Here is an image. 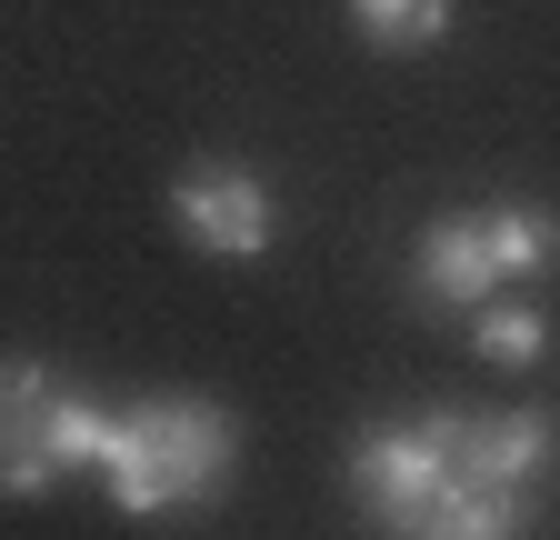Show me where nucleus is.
Returning a JSON list of instances; mask_svg holds the SVG:
<instances>
[{"mask_svg": "<svg viewBox=\"0 0 560 540\" xmlns=\"http://www.w3.org/2000/svg\"><path fill=\"white\" fill-rule=\"evenodd\" d=\"M241 470V421L221 400H130L110 411V441H101V481H110V510L120 520H161V510H200L221 501Z\"/></svg>", "mask_w": 560, "mask_h": 540, "instance_id": "f257e3e1", "label": "nucleus"}, {"mask_svg": "<svg viewBox=\"0 0 560 540\" xmlns=\"http://www.w3.org/2000/svg\"><path fill=\"white\" fill-rule=\"evenodd\" d=\"M460 421L470 411H410L350 441V491H361L371 530H420V510L460 481Z\"/></svg>", "mask_w": 560, "mask_h": 540, "instance_id": "f03ea898", "label": "nucleus"}, {"mask_svg": "<svg viewBox=\"0 0 560 540\" xmlns=\"http://www.w3.org/2000/svg\"><path fill=\"white\" fill-rule=\"evenodd\" d=\"M171 231L210 260H260L280 240V200L250 161H190L171 180Z\"/></svg>", "mask_w": 560, "mask_h": 540, "instance_id": "7ed1b4c3", "label": "nucleus"}, {"mask_svg": "<svg viewBox=\"0 0 560 540\" xmlns=\"http://www.w3.org/2000/svg\"><path fill=\"white\" fill-rule=\"evenodd\" d=\"M490 291H511V281H501V260H490L480 211H441L420 231V250H410V301L420 310H480Z\"/></svg>", "mask_w": 560, "mask_h": 540, "instance_id": "20e7f679", "label": "nucleus"}, {"mask_svg": "<svg viewBox=\"0 0 560 540\" xmlns=\"http://www.w3.org/2000/svg\"><path fill=\"white\" fill-rule=\"evenodd\" d=\"M560 431L550 411H470L460 421V481H490V491H530L550 470Z\"/></svg>", "mask_w": 560, "mask_h": 540, "instance_id": "39448f33", "label": "nucleus"}, {"mask_svg": "<svg viewBox=\"0 0 560 540\" xmlns=\"http://www.w3.org/2000/svg\"><path fill=\"white\" fill-rule=\"evenodd\" d=\"M480 231H490L501 281H550V260H560V211H550V200H490Z\"/></svg>", "mask_w": 560, "mask_h": 540, "instance_id": "423d86ee", "label": "nucleus"}, {"mask_svg": "<svg viewBox=\"0 0 560 540\" xmlns=\"http://www.w3.org/2000/svg\"><path fill=\"white\" fill-rule=\"evenodd\" d=\"M431 540H521L530 530V491H490V481H451L431 510H420Z\"/></svg>", "mask_w": 560, "mask_h": 540, "instance_id": "0eeeda50", "label": "nucleus"}, {"mask_svg": "<svg viewBox=\"0 0 560 540\" xmlns=\"http://www.w3.org/2000/svg\"><path fill=\"white\" fill-rule=\"evenodd\" d=\"M350 31L371 50H390V60H410V50L451 40V0H350Z\"/></svg>", "mask_w": 560, "mask_h": 540, "instance_id": "6e6552de", "label": "nucleus"}, {"mask_svg": "<svg viewBox=\"0 0 560 540\" xmlns=\"http://www.w3.org/2000/svg\"><path fill=\"white\" fill-rule=\"evenodd\" d=\"M470 341H480V361H501V371H530V361L550 351V320H540L530 301H511V291H490V301L470 310Z\"/></svg>", "mask_w": 560, "mask_h": 540, "instance_id": "1a4fd4ad", "label": "nucleus"}]
</instances>
